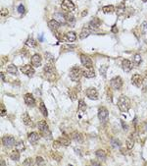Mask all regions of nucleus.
<instances>
[{
  "label": "nucleus",
  "instance_id": "obj_1",
  "mask_svg": "<svg viewBox=\"0 0 147 166\" xmlns=\"http://www.w3.org/2000/svg\"><path fill=\"white\" fill-rule=\"evenodd\" d=\"M118 107L122 112H128L130 108V100L127 96H121L118 100Z\"/></svg>",
  "mask_w": 147,
  "mask_h": 166
},
{
  "label": "nucleus",
  "instance_id": "obj_2",
  "mask_svg": "<svg viewBox=\"0 0 147 166\" xmlns=\"http://www.w3.org/2000/svg\"><path fill=\"white\" fill-rule=\"evenodd\" d=\"M38 129H39L41 135L42 137H44L45 139L47 140H51L52 136H51V132L49 131V128H48V125L45 121H40L38 122Z\"/></svg>",
  "mask_w": 147,
  "mask_h": 166
},
{
  "label": "nucleus",
  "instance_id": "obj_3",
  "mask_svg": "<svg viewBox=\"0 0 147 166\" xmlns=\"http://www.w3.org/2000/svg\"><path fill=\"white\" fill-rule=\"evenodd\" d=\"M44 75L46 76L47 79H49L50 81H54L55 78H56V72H55V68L53 66V64L48 63L46 64V66L44 67Z\"/></svg>",
  "mask_w": 147,
  "mask_h": 166
},
{
  "label": "nucleus",
  "instance_id": "obj_4",
  "mask_svg": "<svg viewBox=\"0 0 147 166\" xmlns=\"http://www.w3.org/2000/svg\"><path fill=\"white\" fill-rule=\"evenodd\" d=\"M82 69L80 68V67H74L72 68V70H71L70 72V78L72 79V81L74 82H79L80 80V76H82Z\"/></svg>",
  "mask_w": 147,
  "mask_h": 166
},
{
  "label": "nucleus",
  "instance_id": "obj_5",
  "mask_svg": "<svg viewBox=\"0 0 147 166\" xmlns=\"http://www.w3.org/2000/svg\"><path fill=\"white\" fill-rule=\"evenodd\" d=\"M61 7L66 12H72V11H74L76 9V6L72 0H63Z\"/></svg>",
  "mask_w": 147,
  "mask_h": 166
},
{
  "label": "nucleus",
  "instance_id": "obj_6",
  "mask_svg": "<svg viewBox=\"0 0 147 166\" xmlns=\"http://www.w3.org/2000/svg\"><path fill=\"white\" fill-rule=\"evenodd\" d=\"M2 144L6 149H11L16 144V142L15 139L13 137H11V136H5V137L2 138Z\"/></svg>",
  "mask_w": 147,
  "mask_h": 166
},
{
  "label": "nucleus",
  "instance_id": "obj_7",
  "mask_svg": "<svg viewBox=\"0 0 147 166\" xmlns=\"http://www.w3.org/2000/svg\"><path fill=\"white\" fill-rule=\"evenodd\" d=\"M109 116V111L106 107H100L98 110V118H99L100 122H106Z\"/></svg>",
  "mask_w": 147,
  "mask_h": 166
},
{
  "label": "nucleus",
  "instance_id": "obj_8",
  "mask_svg": "<svg viewBox=\"0 0 147 166\" xmlns=\"http://www.w3.org/2000/svg\"><path fill=\"white\" fill-rule=\"evenodd\" d=\"M86 96L91 100H96L99 97V93H98L97 89L94 87H89L88 89H86Z\"/></svg>",
  "mask_w": 147,
  "mask_h": 166
},
{
  "label": "nucleus",
  "instance_id": "obj_9",
  "mask_svg": "<svg viewBox=\"0 0 147 166\" xmlns=\"http://www.w3.org/2000/svg\"><path fill=\"white\" fill-rule=\"evenodd\" d=\"M33 65L22 66V67H21V71H22V72L24 73L25 75H27L29 78H31L34 75V73H35V71H34V69L33 68Z\"/></svg>",
  "mask_w": 147,
  "mask_h": 166
},
{
  "label": "nucleus",
  "instance_id": "obj_10",
  "mask_svg": "<svg viewBox=\"0 0 147 166\" xmlns=\"http://www.w3.org/2000/svg\"><path fill=\"white\" fill-rule=\"evenodd\" d=\"M132 84L136 87H140L143 84V78L138 74H135L132 77Z\"/></svg>",
  "mask_w": 147,
  "mask_h": 166
},
{
  "label": "nucleus",
  "instance_id": "obj_11",
  "mask_svg": "<svg viewBox=\"0 0 147 166\" xmlns=\"http://www.w3.org/2000/svg\"><path fill=\"white\" fill-rule=\"evenodd\" d=\"M110 85L114 89H120L123 87V80L121 79V77H116L111 80Z\"/></svg>",
  "mask_w": 147,
  "mask_h": 166
},
{
  "label": "nucleus",
  "instance_id": "obj_12",
  "mask_svg": "<svg viewBox=\"0 0 147 166\" xmlns=\"http://www.w3.org/2000/svg\"><path fill=\"white\" fill-rule=\"evenodd\" d=\"M80 62H82V65L86 67V68L92 67V60L90 59L89 56H87V55H84V54L80 55Z\"/></svg>",
  "mask_w": 147,
  "mask_h": 166
},
{
  "label": "nucleus",
  "instance_id": "obj_13",
  "mask_svg": "<svg viewBox=\"0 0 147 166\" xmlns=\"http://www.w3.org/2000/svg\"><path fill=\"white\" fill-rule=\"evenodd\" d=\"M24 100H25V103H26L27 106H34V104H35V99H34V97L31 93L25 94Z\"/></svg>",
  "mask_w": 147,
  "mask_h": 166
},
{
  "label": "nucleus",
  "instance_id": "obj_14",
  "mask_svg": "<svg viewBox=\"0 0 147 166\" xmlns=\"http://www.w3.org/2000/svg\"><path fill=\"white\" fill-rule=\"evenodd\" d=\"M31 63L33 67H39L41 64V56L39 54H33L31 59Z\"/></svg>",
  "mask_w": 147,
  "mask_h": 166
},
{
  "label": "nucleus",
  "instance_id": "obj_15",
  "mask_svg": "<svg viewBox=\"0 0 147 166\" xmlns=\"http://www.w3.org/2000/svg\"><path fill=\"white\" fill-rule=\"evenodd\" d=\"M55 20L59 23L60 25H65L67 24V20H66V16L65 14H62V13H56L54 15Z\"/></svg>",
  "mask_w": 147,
  "mask_h": 166
},
{
  "label": "nucleus",
  "instance_id": "obj_16",
  "mask_svg": "<svg viewBox=\"0 0 147 166\" xmlns=\"http://www.w3.org/2000/svg\"><path fill=\"white\" fill-rule=\"evenodd\" d=\"M82 75H84L86 78L91 79V78L95 77V71H94V69L92 68V67H90V68H86V70L82 71Z\"/></svg>",
  "mask_w": 147,
  "mask_h": 166
},
{
  "label": "nucleus",
  "instance_id": "obj_17",
  "mask_svg": "<svg viewBox=\"0 0 147 166\" xmlns=\"http://www.w3.org/2000/svg\"><path fill=\"white\" fill-rule=\"evenodd\" d=\"M40 139V136L38 135L36 132H33V133H29V136H27V140L31 142V144H36L38 140Z\"/></svg>",
  "mask_w": 147,
  "mask_h": 166
},
{
  "label": "nucleus",
  "instance_id": "obj_18",
  "mask_svg": "<svg viewBox=\"0 0 147 166\" xmlns=\"http://www.w3.org/2000/svg\"><path fill=\"white\" fill-rule=\"evenodd\" d=\"M122 68H123V70L125 71V72H130L132 68V62H130L128 59H125L123 61V63H122Z\"/></svg>",
  "mask_w": 147,
  "mask_h": 166
},
{
  "label": "nucleus",
  "instance_id": "obj_19",
  "mask_svg": "<svg viewBox=\"0 0 147 166\" xmlns=\"http://www.w3.org/2000/svg\"><path fill=\"white\" fill-rule=\"evenodd\" d=\"M116 12H117V15H118V16L125 15L126 12H127V7H126L125 3L119 4L118 7H117V9H116Z\"/></svg>",
  "mask_w": 147,
  "mask_h": 166
},
{
  "label": "nucleus",
  "instance_id": "obj_20",
  "mask_svg": "<svg viewBox=\"0 0 147 166\" xmlns=\"http://www.w3.org/2000/svg\"><path fill=\"white\" fill-rule=\"evenodd\" d=\"M48 27H49V29L51 30V31H57V30L59 29V27H60V24H59L58 22H57L56 20H50L49 22H48Z\"/></svg>",
  "mask_w": 147,
  "mask_h": 166
},
{
  "label": "nucleus",
  "instance_id": "obj_21",
  "mask_svg": "<svg viewBox=\"0 0 147 166\" xmlns=\"http://www.w3.org/2000/svg\"><path fill=\"white\" fill-rule=\"evenodd\" d=\"M65 38H66V41L74 42V41L77 40V34H76L75 32H69V33L65 34Z\"/></svg>",
  "mask_w": 147,
  "mask_h": 166
},
{
  "label": "nucleus",
  "instance_id": "obj_22",
  "mask_svg": "<svg viewBox=\"0 0 147 166\" xmlns=\"http://www.w3.org/2000/svg\"><path fill=\"white\" fill-rule=\"evenodd\" d=\"M90 30L88 29V28L84 27V29L82 30V32H80V40H84V38H86L87 36H89V34H90Z\"/></svg>",
  "mask_w": 147,
  "mask_h": 166
},
{
  "label": "nucleus",
  "instance_id": "obj_23",
  "mask_svg": "<svg viewBox=\"0 0 147 166\" xmlns=\"http://www.w3.org/2000/svg\"><path fill=\"white\" fill-rule=\"evenodd\" d=\"M100 25H101V21L98 19V18H94V19L91 20L90 23H89V27H90L91 29H97Z\"/></svg>",
  "mask_w": 147,
  "mask_h": 166
},
{
  "label": "nucleus",
  "instance_id": "obj_24",
  "mask_svg": "<svg viewBox=\"0 0 147 166\" xmlns=\"http://www.w3.org/2000/svg\"><path fill=\"white\" fill-rule=\"evenodd\" d=\"M58 140L61 142L62 146H64V147H68V146H70V144H71V140H69L66 136H62V137L59 138Z\"/></svg>",
  "mask_w": 147,
  "mask_h": 166
},
{
  "label": "nucleus",
  "instance_id": "obj_25",
  "mask_svg": "<svg viewBox=\"0 0 147 166\" xmlns=\"http://www.w3.org/2000/svg\"><path fill=\"white\" fill-rule=\"evenodd\" d=\"M22 119H23V122H24L25 125H27V126L31 125V119L27 113H25V114L22 115Z\"/></svg>",
  "mask_w": 147,
  "mask_h": 166
},
{
  "label": "nucleus",
  "instance_id": "obj_26",
  "mask_svg": "<svg viewBox=\"0 0 147 166\" xmlns=\"http://www.w3.org/2000/svg\"><path fill=\"white\" fill-rule=\"evenodd\" d=\"M65 16H66V20H67V24L71 25V26H74V24H75V22H76L75 17H74V16H71L70 12L65 13Z\"/></svg>",
  "mask_w": 147,
  "mask_h": 166
},
{
  "label": "nucleus",
  "instance_id": "obj_27",
  "mask_svg": "<svg viewBox=\"0 0 147 166\" xmlns=\"http://www.w3.org/2000/svg\"><path fill=\"white\" fill-rule=\"evenodd\" d=\"M115 10H116V9H115V7H114L113 5H106V6H104V7L102 8L103 13H105V14L113 13Z\"/></svg>",
  "mask_w": 147,
  "mask_h": 166
},
{
  "label": "nucleus",
  "instance_id": "obj_28",
  "mask_svg": "<svg viewBox=\"0 0 147 166\" xmlns=\"http://www.w3.org/2000/svg\"><path fill=\"white\" fill-rule=\"evenodd\" d=\"M10 158L14 161H18L20 159V151H13L12 153H10Z\"/></svg>",
  "mask_w": 147,
  "mask_h": 166
},
{
  "label": "nucleus",
  "instance_id": "obj_29",
  "mask_svg": "<svg viewBox=\"0 0 147 166\" xmlns=\"http://www.w3.org/2000/svg\"><path fill=\"white\" fill-rule=\"evenodd\" d=\"M7 71H8V73L12 74V75H17L18 74V69L14 64H10V65L7 67Z\"/></svg>",
  "mask_w": 147,
  "mask_h": 166
},
{
  "label": "nucleus",
  "instance_id": "obj_30",
  "mask_svg": "<svg viewBox=\"0 0 147 166\" xmlns=\"http://www.w3.org/2000/svg\"><path fill=\"white\" fill-rule=\"evenodd\" d=\"M39 110H40V112L42 113V115H43L44 117H47V116H48V111H47L46 107H45V104L43 103V101H40Z\"/></svg>",
  "mask_w": 147,
  "mask_h": 166
},
{
  "label": "nucleus",
  "instance_id": "obj_31",
  "mask_svg": "<svg viewBox=\"0 0 147 166\" xmlns=\"http://www.w3.org/2000/svg\"><path fill=\"white\" fill-rule=\"evenodd\" d=\"M72 140H76V142H82V135H80V133L75 132V133L72 134Z\"/></svg>",
  "mask_w": 147,
  "mask_h": 166
},
{
  "label": "nucleus",
  "instance_id": "obj_32",
  "mask_svg": "<svg viewBox=\"0 0 147 166\" xmlns=\"http://www.w3.org/2000/svg\"><path fill=\"white\" fill-rule=\"evenodd\" d=\"M15 146H16V149L19 151H25V149H26V146H25L24 142H22V140L16 142Z\"/></svg>",
  "mask_w": 147,
  "mask_h": 166
},
{
  "label": "nucleus",
  "instance_id": "obj_33",
  "mask_svg": "<svg viewBox=\"0 0 147 166\" xmlns=\"http://www.w3.org/2000/svg\"><path fill=\"white\" fill-rule=\"evenodd\" d=\"M126 144H127V147L128 149H132V147H134V138L132 137V136H130V138H128L127 139V142H126Z\"/></svg>",
  "mask_w": 147,
  "mask_h": 166
},
{
  "label": "nucleus",
  "instance_id": "obj_34",
  "mask_svg": "<svg viewBox=\"0 0 147 166\" xmlns=\"http://www.w3.org/2000/svg\"><path fill=\"white\" fill-rule=\"evenodd\" d=\"M26 45L29 47H36V45H37V43H36V41L33 40V38H27V40L26 41Z\"/></svg>",
  "mask_w": 147,
  "mask_h": 166
},
{
  "label": "nucleus",
  "instance_id": "obj_35",
  "mask_svg": "<svg viewBox=\"0 0 147 166\" xmlns=\"http://www.w3.org/2000/svg\"><path fill=\"white\" fill-rule=\"evenodd\" d=\"M132 60H134V65L138 66V65H140V63L142 61V58H141V56L139 54H135V55H134V57H132Z\"/></svg>",
  "mask_w": 147,
  "mask_h": 166
},
{
  "label": "nucleus",
  "instance_id": "obj_36",
  "mask_svg": "<svg viewBox=\"0 0 147 166\" xmlns=\"http://www.w3.org/2000/svg\"><path fill=\"white\" fill-rule=\"evenodd\" d=\"M86 102H84V99H80V102H79V111H82V112H84L86 110Z\"/></svg>",
  "mask_w": 147,
  "mask_h": 166
},
{
  "label": "nucleus",
  "instance_id": "obj_37",
  "mask_svg": "<svg viewBox=\"0 0 147 166\" xmlns=\"http://www.w3.org/2000/svg\"><path fill=\"white\" fill-rule=\"evenodd\" d=\"M95 155L97 156L98 158H101V159H104V158L106 157V153H105V151H102V149H98L95 153Z\"/></svg>",
  "mask_w": 147,
  "mask_h": 166
},
{
  "label": "nucleus",
  "instance_id": "obj_38",
  "mask_svg": "<svg viewBox=\"0 0 147 166\" xmlns=\"http://www.w3.org/2000/svg\"><path fill=\"white\" fill-rule=\"evenodd\" d=\"M17 11L21 14V15H24V14L26 13V8H25V6L23 5V4H20L17 8Z\"/></svg>",
  "mask_w": 147,
  "mask_h": 166
},
{
  "label": "nucleus",
  "instance_id": "obj_39",
  "mask_svg": "<svg viewBox=\"0 0 147 166\" xmlns=\"http://www.w3.org/2000/svg\"><path fill=\"white\" fill-rule=\"evenodd\" d=\"M69 96H70V98H71V99H72L73 101L77 99V97H78V96H77V93H76V91H74L73 89H72V91H70V93H69Z\"/></svg>",
  "mask_w": 147,
  "mask_h": 166
},
{
  "label": "nucleus",
  "instance_id": "obj_40",
  "mask_svg": "<svg viewBox=\"0 0 147 166\" xmlns=\"http://www.w3.org/2000/svg\"><path fill=\"white\" fill-rule=\"evenodd\" d=\"M111 144H112V146H113L114 147H120V146H121L120 140H115V139L111 140Z\"/></svg>",
  "mask_w": 147,
  "mask_h": 166
},
{
  "label": "nucleus",
  "instance_id": "obj_41",
  "mask_svg": "<svg viewBox=\"0 0 147 166\" xmlns=\"http://www.w3.org/2000/svg\"><path fill=\"white\" fill-rule=\"evenodd\" d=\"M60 147H62V144L59 140H55V142H53V149H58Z\"/></svg>",
  "mask_w": 147,
  "mask_h": 166
},
{
  "label": "nucleus",
  "instance_id": "obj_42",
  "mask_svg": "<svg viewBox=\"0 0 147 166\" xmlns=\"http://www.w3.org/2000/svg\"><path fill=\"white\" fill-rule=\"evenodd\" d=\"M33 163V159L31 158H27L26 160L23 162V164L24 165H31Z\"/></svg>",
  "mask_w": 147,
  "mask_h": 166
},
{
  "label": "nucleus",
  "instance_id": "obj_43",
  "mask_svg": "<svg viewBox=\"0 0 147 166\" xmlns=\"http://www.w3.org/2000/svg\"><path fill=\"white\" fill-rule=\"evenodd\" d=\"M8 15V10L5 8L1 9V16H3V17H6V16Z\"/></svg>",
  "mask_w": 147,
  "mask_h": 166
},
{
  "label": "nucleus",
  "instance_id": "obj_44",
  "mask_svg": "<svg viewBox=\"0 0 147 166\" xmlns=\"http://www.w3.org/2000/svg\"><path fill=\"white\" fill-rule=\"evenodd\" d=\"M111 31H112V33H114V34H117V33H119V30H118V28H117V26H116V25H114V26L112 27Z\"/></svg>",
  "mask_w": 147,
  "mask_h": 166
},
{
  "label": "nucleus",
  "instance_id": "obj_45",
  "mask_svg": "<svg viewBox=\"0 0 147 166\" xmlns=\"http://www.w3.org/2000/svg\"><path fill=\"white\" fill-rule=\"evenodd\" d=\"M36 164H40V163H43V158L40 157V156H37L36 157Z\"/></svg>",
  "mask_w": 147,
  "mask_h": 166
},
{
  "label": "nucleus",
  "instance_id": "obj_46",
  "mask_svg": "<svg viewBox=\"0 0 147 166\" xmlns=\"http://www.w3.org/2000/svg\"><path fill=\"white\" fill-rule=\"evenodd\" d=\"M121 123H122V125H123V128H124V130H125V131H127V130H128V126H127V125H126V124H125V122H124L123 120H122V121H121Z\"/></svg>",
  "mask_w": 147,
  "mask_h": 166
},
{
  "label": "nucleus",
  "instance_id": "obj_47",
  "mask_svg": "<svg viewBox=\"0 0 147 166\" xmlns=\"http://www.w3.org/2000/svg\"><path fill=\"white\" fill-rule=\"evenodd\" d=\"M6 115V110L5 108H4L3 106H2V110H1V116H5Z\"/></svg>",
  "mask_w": 147,
  "mask_h": 166
},
{
  "label": "nucleus",
  "instance_id": "obj_48",
  "mask_svg": "<svg viewBox=\"0 0 147 166\" xmlns=\"http://www.w3.org/2000/svg\"><path fill=\"white\" fill-rule=\"evenodd\" d=\"M39 38V41H41V42H42V41H43V34L39 36V38Z\"/></svg>",
  "mask_w": 147,
  "mask_h": 166
},
{
  "label": "nucleus",
  "instance_id": "obj_49",
  "mask_svg": "<svg viewBox=\"0 0 147 166\" xmlns=\"http://www.w3.org/2000/svg\"><path fill=\"white\" fill-rule=\"evenodd\" d=\"M1 77H2V80H3L4 82H5V81H6V80H5V76H4V74L2 73V72H1Z\"/></svg>",
  "mask_w": 147,
  "mask_h": 166
},
{
  "label": "nucleus",
  "instance_id": "obj_50",
  "mask_svg": "<svg viewBox=\"0 0 147 166\" xmlns=\"http://www.w3.org/2000/svg\"><path fill=\"white\" fill-rule=\"evenodd\" d=\"M87 14V10H86V11H84V12H82V17H84V16H86Z\"/></svg>",
  "mask_w": 147,
  "mask_h": 166
},
{
  "label": "nucleus",
  "instance_id": "obj_51",
  "mask_svg": "<svg viewBox=\"0 0 147 166\" xmlns=\"http://www.w3.org/2000/svg\"><path fill=\"white\" fill-rule=\"evenodd\" d=\"M142 1H143V2H147V0H142Z\"/></svg>",
  "mask_w": 147,
  "mask_h": 166
}]
</instances>
